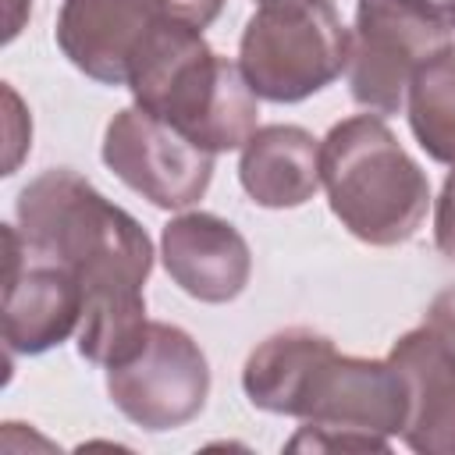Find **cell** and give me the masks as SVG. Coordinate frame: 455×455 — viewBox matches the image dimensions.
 <instances>
[{
    "label": "cell",
    "mask_w": 455,
    "mask_h": 455,
    "mask_svg": "<svg viewBox=\"0 0 455 455\" xmlns=\"http://www.w3.org/2000/svg\"><path fill=\"white\" fill-rule=\"evenodd\" d=\"M14 213L28 252L82 281L78 355L103 370L128 363L149 334L146 281L156 252L146 228L68 167L32 178L18 192Z\"/></svg>",
    "instance_id": "1"
},
{
    "label": "cell",
    "mask_w": 455,
    "mask_h": 455,
    "mask_svg": "<svg viewBox=\"0 0 455 455\" xmlns=\"http://www.w3.org/2000/svg\"><path fill=\"white\" fill-rule=\"evenodd\" d=\"M242 391L263 412L302 419L291 451H387L409 412L391 359L341 355L313 327L263 338L242 366Z\"/></svg>",
    "instance_id": "2"
},
{
    "label": "cell",
    "mask_w": 455,
    "mask_h": 455,
    "mask_svg": "<svg viewBox=\"0 0 455 455\" xmlns=\"http://www.w3.org/2000/svg\"><path fill=\"white\" fill-rule=\"evenodd\" d=\"M135 107L178 128L206 153L242 149L259 128V96L238 60L220 57L203 28L160 14L128 71Z\"/></svg>",
    "instance_id": "3"
},
{
    "label": "cell",
    "mask_w": 455,
    "mask_h": 455,
    "mask_svg": "<svg viewBox=\"0 0 455 455\" xmlns=\"http://www.w3.org/2000/svg\"><path fill=\"white\" fill-rule=\"evenodd\" d=\"M331 213L366 245H405L427 220L430 181L377 114H352L320 139Z\"/></svg>",
    "instance_id": "4"
},
{
    "label": "cell",
    "mask_w": 455,
    "mask_h": 455,
    "mask_svg": "<svg viewBox=\"0 0 455 455\" xmlns=\"http://www.w3.org/2000/svg\"><path fill=\"white\" fill-rule=\"evenodd\" d=\"M352 28L334 0H256L238 39V68L267 103H302L348 68Z\"/></svg>",
    "instance_id": "5"
},
{
    "label": "cell",
    "mask_w": 455,
    "mask_h": 455,
    "mask_svg": "<svg viewBox=\"0 0 455 455\" xmlns=\"http://www.w3.org/2000/svg\"><path fill=\"white\" fill-rule=\"evenodd\" d=\"M451 39L437 0H355L345 68L352 100L377 117L405 110L412 75Z\"/></svg>",
    "instance_id": "6"
},
{
    "label": "cell",
    "mask_w": 455,
    "mask_h": 455,
    "mask_svg": "<svg viewBox=\"0 0 455 455\" xmlns=\"http://www.w3.org/2000/svg\"><path fill=\"white\" fill-rule=\"evenodd\" d=\"M107 395L135 427L149 434L178 430L196 419L210 398V363L188 331L149 320L142 348L107 370Z\"/></svg>",
    "instance_id": "7"
},
{
    "label": "cell",
    "mask_w": 455,
    "mask_h": 455,
    "mask_svg": "<svg viewBox=\"0 0 455 455\" xmlns=\"http://www.w3.org/2000/svg\"><path fill=\"white\" fill-rule=\"evenodd\" d=\"M103 164L160 210H188L213 181V153L142 107H124L103 132Z\"/></svg>",
    "instance_id": "8"
},
{
    "label": "cell",
    "mask_w": 455,
    "mask_h": 455,
    "mask_svg": "<svg viewBox=\"0 0 455 455\" xmlns=\"http://www.w3.org/2000/svg\"><path fill=\"white\" fill-rule=\"evenodd\" d=\"M4 341L11 355H43L78 331L85 291L68 267L28 252L18 228H4Z\"/></svg>",
    "instance_id": "9"
},
{
    "label": "cell",
    "mask_w": 455,
    "mask_h": 455,
    "mask_svg": "<svg viewBox=\"0 0 455 455\" xmlns=\"http://www.w3.org/2000/svg\"><path fill=\"white\" fill-rule=\"evenodd\" d=\"M160 259L185 295L210 306L238 299L252 274V252L242 231L206 210H188L164 224Z\"/></svg>",
    "instance_id": "10"
},
{
    "label": "cell",
    "mask_w": 455,
    "mask_h": 455,
    "mask_svg": "<svg viewBox=\"0 0 455 455\" xmlns=\"http://www.w3.org/2000/svg\"><path fill=\"white\" fill-rule=\"evenodd\" d=\"M387 359L409 395L405 448L419 455H455V345L423 320L391 345Z\"/></svg>",
    "instance_id": "11"
},
{
    "label": "cell",
    "mask_w": 455,
    "mask_h": 455,
    "mask_svg": "<svg viewBox=\"0 0 455 455\" xmlns=\"http://www.w3.org/2000/svg\"><path fill=\"white\" fill-rule=\"evenodd\" d=\"M156 18L153 0H60L53 39L85 78L128 85L132 60Z\"/></svg>",
    "instance_id": "12"
},
{
    "label": "cell",
    "mask_w": 455,
    "mask_h": 455,
    "mask_svg": "<svg viewBox=\"0 0 455 455\" xmlns=\"http://www.w3.org/2000/svg\"><path fill=\"white\" fill-rule=\"evenodd\" d=\"M238 181L256 206L291 210L309 203L320 185V139L302 124H263L249 135L238 160Z\"/></svg>",
    "instance_id": "13"
},
{
    "label": "cell",
    "mask_w": 455,
    "mask_h": 455,
    "mask_svg": "<svg viewBox=\"0 0 455 455\" xmlns=\"http://www.w3.org/2000/svg\"><path fill=\"white\" fill-rule=\"evenodd\" d=\"M405 117L419 149L430 160L455 167V43L412 75Z\"/></svg>",
    "instance_id": "14"
},
{
    "label": "cell",
    "mask_w": 455,
    "mask_h": 455,
    "mask_svg": "<svg viewBox=\"0 0 455 455\" xmlns=\"http://www.w3.org/2000/svg\"><path fill=\"white\" fill-rule=\"evenodd\" d=\"M434 245L444 259L455 263V167L441 185V196L434 203Z\"/></svg>",
    "instance_id": "15"
},
{
    "label": "cell",
    "mask_w": 455,
    "mask_h": 455,
    "mask_svg": "<svg viewBox=\"0 0 455 455\" xmlns=\"http://www.w3.org/2000/svg\"><path fill=\"white\" fill-rule=\"evenodd\" d=\"M153 4L167 18H178V21L192 25V28H206V25L217 21V14L224 11L228 0H153Z\"/></svg>",
    "instance_id": "16"
},
{
    "label": "cell",
    "mask_w": 455,
    "mask_h": 455,
    "mask_svg": "<svg viewBox=\"0 0 455 455\" xmlns=\"http://www.w3.org/2000/svg\"><path fill=\"white\" fill-rule=\"evenodd\" d=\"M430 327H437L451 345H455V291H441L434 302H430V309H427V316H423Z\"/></svg>",
    "instance_id": "17"
},
{
    "label": "cell",
    "mask_w": 455,
    "mask_h": 455,
    "mask_svg": "<svg viewBox=\"0 0 455 455\" xmlns=\"http://www.w3.org/2000/svg\"><path fill=\"white\" fill-rule=\"evenodd\" d=\"M441 11H444V18L451 25V36H455V0H441Z\"/></svg>",
    "instance_id": "18"
}]
</instances>
